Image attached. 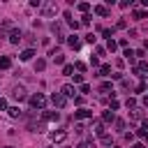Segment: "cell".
<instances>
[{
  "label": "cell",
  "instance_id": "obj_1",
  "mask_svg": "<svg viewBox=\"0 0 148 148\" xmlns=\"http://www.w3.org/2000/svg\"><path fill=\"white\" fill-rule=\"evenodd\" d=\"M28 102H30V106H32V109L42 111V109L46 106V95H44V92H35V95H30V97H28Z\"/></svg>",
  "mask_w": 148,
  "mask_h": 148
},
{
  "label": "cell",
  "instance_id": "obj_2",
  "mask_svg": "<svg viewBox=\"0 0 148 148\" xmlns=\"http://www.w3.org/2000/svg\"><path fill=\"white\" fill-rule=\"evenodd\" d=\"M39 12H42V16H44V18H51V16H56V14H58V5H56V2H42Z\"/></svg>",
  "mask_w": 148,
  "mask_h": 148
},
{
  "label": "cell",
  "instance_id": "obj_3",
  "mask_svg": "<svg viewBox=\"0 0 148 148\" xmlns=\"http://www.w3.org/2000/svg\"><path fill=\"white\" fill-rule=\"evenodd\" d=\"M12 97L16 102H23V99H28V92H25L23 86H12Z\"/></svg>",
  "mask_w": 148,
  "mask_h": 148
},
{
  "label": "cell",
  "instance_id": "obj_4",
  "mask_svg": "<svg viewBox=\"0 0 148 148\" xmlns=\"http://www.w3.org/2000/svg\"><path fill=\"white\" fill-rule=\"evenodd\" d=\"M51 104H53L56 109H62V106L67 104V97H65L62 92H53V95H51Z\"/></svg>",
  "mask_w": 148,
  "mask_h": 148
},
{
  "label": "cell",
  "instance_id": "obj_5",
  "mask_svg": "<svg viewBox=\"0 0 148 148\" xmlns=\"http://www.w3.org/2000/svg\"><path fill=\"white\" fill-rule=\"evenodd\" d=\"M51 141H53V143H62V141H67V132H65V130H56V132H51Z\"/></svg>",
  "mask_w": 148,
  "mask_h": 148
},
{
  "label": "cell",
  "instance_id": "obj_6",
  "mask_svg": "<svg viewBox=\"0 0 148 148\" xmlns=\"http://www.w3.org/2000/svg\"><path fill=\"white\" fill-rule=\"evenodd\" d=\"M86 118H92V111H90V109H79V111H74V120H86Z\"/></svg>",
  "mask_w": 148,
  "mask_h": 148
},
{
  "label": "cell",
  "instance_id": "obj_7",
  "mask_svg": "<svg viewBox=\"0 0 148 148\" xmlns=\"http://www.w3.org/2000/svg\"><path fill=\"white\" fill-rule=\"evenodd\" d=\"M21 39H23V30H18V28H14V30L9 32V42H12V44H18Z\"/></svg>",
  "mask_w": 148,
  "mask_h": 148
},
{
  "label": "cell",
  "instance_id": "obj_8",
  "mask_svg": "<svg viewBox=\"0 0 148 148\" xmlns=\"http://www.w3.org/2000/svg\"><path fill=\"white\" fill-rule=\"evenodd\" d=\"M32 56H35V49H32V46H28V49H23V51L18 53V58H21L23 62H28V60H32Z\"/></svg>",
  "mask_w": 148,
  "mask_h": 148
},
{
  "label": "cell",
  "instance_id": "obj_9",
  "mask_svg": "<svg viewBox=\"0 0 148 148\" xmlns=\"http://www.w3.org/2000/svg\"><path fill=\"white\" fill-rule=\"evenodd\" d=\"M60 92H62V95H65V97L69 99V97H74V92H76V88H74L72 83H65V86L60 88Z\"/></svg>",
  "mask_w": 148,
  "mask_h": 148
},
{
  "label": "cell",
  "instance_id": "obj_10",
  "mask_svg": "<svg viewBox=\"0 0 148 148\" xmlns=\"http://www.w3.org/2000/svg\"><path fill=\"white\" fill-rule=\"evenodd\" d=\"M102 123H104V125H109V123H116V113H113L111 109H106V111L102 113Z\"/></svg>",
  "mask_w": 148,
  "mask_h": 148
},
{
  "label": "cell",
  "instance_id": "obj_11",
  "mask_svg": "<svg viewBox=\"0 0 148 148\" xmlns=\"http://www.w3.org/2000/svg\"><path fill=\"white\" fill-rule=\"evenodd\" d=\"M92 130H95V136H99V139L106 134V125L104 123H92Z\"/></svg>",
  "mask_w": 148,
  "mask_h": 148
},
{
  "label": "cell",
  "instance_id": "obj_12",
  "mask_svg": "<svg viewBox=\"0 0 148 148\" xmlns=\"http://www.w3.org/2000/svg\"><path fill=\"white\" fill-rule=\"evenodd\" d=\"M28 130H30V132H44V120H39V123L30 120V123H28Z\"/></svg>",
  "mask_w": 148,
  "mask_h": 148
},
{
  "label": "cell",
  "instance_id": "obj_13",
  "mask_svg": "<svg viewBox=\"0 0 148 148\" xmlns=\"http://www.w3.org/2000/svg\"><path fill=\"white\" fill-rule=\"evenodd\" d=\"M92 12H95L97 16H109V7H106V5H95Z\"/></svg>",
  "mask_w": 148,
  "mask_h": 148
},
{
  "label": "cell",
  "instance_id": "obj_14",
  "mask_svg": "<svg viewBox=\"0 0 148 148\" xmlns=\"http://www.w3.org/2000/svg\"><path fill=\"white\" fill-rule=\"evenodd\" d=\"M58 118H60L58 111H44V113H42V120H44V123H46V120H58Z\"/></svg>",
  "mask_w": 148,
  "mask_h": 148
},
{
  "label": "cell",
  "instance_id": "obj_15",
  "mask_svg": "<svg viewBox=\"0 0 148 148\" xmlns=\"http://www.w3.org/2000/svg\"><path fill=\"white\" fill-rule=\"evenodd\" d=\"M67 44H69L72 49H81V39H79L76 35H69V37H67Z\"/></svg>",
  "mask_w": 148,
  "mask_h": 148
},
{
  "label": "cell",
  "instance_id": "obj_16",
  "mask_svg": "<svg viewBox=\"0 0 148 148\" xmlns=\"http://www.w3.org/2000/svg\"><path fill=\"white\" fill-rule=\"evenodd\" d=\"M97 76H111V65H99V69H97Z\"/></svg>",
  "mask_w": 148,
  "mask_h": 148
},
{
  "label": "cell",
  "instance_id": "obj_17",
  "mask_svg": "<svg viewBox=\"0 0 148 148\" xmlns=\"http://www.w3.org/2000/svg\"><path fill=\"white\" fill-rule=\"evenodd\" d=\"M12 67V58L9 56H0V69H9Z\"/></svg>",
  "mask_w": 148,
  "mask_h": 148
},
{
  "label": "cell",
  "instance_id": "obj_18",
  "mask_svg": "<svg viewBox=\"0 0 148 148\" xmlns=\"http://www.w3.org/2000/svg\"><path fill=\"white\" fill-rule=\"evenodd\" d=\"M74 148H97V146H95V139L90 136V139H86V141H81V143H79V146H74Z\"/></svg>",
  "mask_w": 148,
  "mask_h": 148
},
{
  "label": "cell",
  "instance_id": "obj_19",
  "mask_svg": "<svg viewBox=\"0 0 148 148\" xmlns=\"http://www.w3.org/2000/svg\"><path fill=\"white\" fill-rule=\"evenodd\" d=\"M7 30H9V32L14 30V21H12V18H5V21H2V35H5Z\"/></svg>",
  "mask_w": 148,
  "mask_h": 148
},
{
  "label": "cell",
  "instance_id": "obj_20",
  "mask_svg": "<svg viewBox=\"0 0 148 148\" xmlns=\"http://www.w3.org/2000/svg\"><path fill=\"white\" fill-rule=\"evenodd\" d=\"M123 56H125V60H127L130 65H134V60H136V56H134V51H132V49H125V53H123Z\"/></svg>",
  "mask_w": 148,
  "mask_h": 148
},
{
  "label": "cell",
  "instance_id": "obj_21",
  "mask_svg": "<svg viewBox=\"0 0 148 148\" xmlns=\"http://www.w3.org/2000/svg\"><path fill=\"white\" fill-rule=\"evenodd\" d=\"M7 113H9L12 118H21V116H23V111H21L18 106H9V109H7Z\"/></svg>",
  "mask_w": 148,
  "mask_h": 148
},
{
  "label": "cell",
  "instance_id": "obj_22",
  "mask_svg": "<svg viewBox=\"0 0 148 148\" xmlns=\"http://www.w3.org/2000/svg\"><path fill=\"white\" fill-rule=\"evenodd\" d=\"M99 92H104V95H106V92H111V95H113V86H111L109 81H104V83L99 86Z\"/></svg>",
  "mask_w": 148,
  "mask_h": 148
},
{
  "label": "cell",
  "instance_id": "obj_23",
  "mask_svg": "<svg viewBox=\"0 0 148 148\" xmlns=\"http://www.w3.org/2000/svg\"><path fill=\"white\" fill-rule=\"evenodd\" d=\"M51 30H53V32L58 35V39H60V42L65 39V37H62V32H60V30H62V28H60V23H51Z\"/></svg>",
  "mask_w": 148,
  "mask_h": 148
},
{
  "label": "cell",
  "instance_id": "obj_24",
  "mask_svg": "<svg viewBox=\"0 0 148 148\" xmlns=\"http://www.w3.org/2000/svg\"><path fill=\"white\" fill-rule=\"evenodd\" d=\"M130 118H132V120H141V118H143V111H141V109H132Z\"/></svg>",
  "mask_w": 148,
  "mask_h": 148
},
{
  "label": "cell",
  "instance_id": "obj_25",
  "mask_svg": "<svg viewBox=\"0 0 148 148\" xmlns=\"http://www.w3.org/2000/svg\"><path fill=\"white\" fill-rule=\"evenodd\" d=\"M113 125H116V130H118V132H125V127H127V123H125L123 118H116V123H113Z\"/></svg>",
  "mask_w": 148,
  "mask_h": 148
},
{
  "label": "cell",
  "instance_id": "obj_26",
  "mask_svg": "<svg viewBox=\"0 0 148 148\" xmlns=\"http://www.w3.org/2000/svg\"><path fill=\"white\" fill-rule=\"evenodd\" d=\"M132 16H134V18H148V12H146V9H134Z\"/></svg>",
  "mask_w": 148,
  "mask_h": 148
},
{
  "label": "cell",
  "instance_id": "obj_27",
  "mask_svg": "<svg viewBox=\"0 0 148 148\" xmlns=\"http://www.w3.org/2000/svg\"><path fill=\"white\" fill-rule=\"evenodd\" d=\"M113 32H116V28H102V35L106 37V42H109V39L113 37Z\"/></svg>",
  "mask_w": 148,
  "mask_h": 148
},
{
  "label": "cell",
  "instance_id": "obj_28",
  "mask_svg": "<svg viewBox=\"0 0 148 148\" xmlns=\"http://www.w3.org/2000/svg\"><path fill=\"white\" fill-rule=\"evenodd\" d=\"M44 67H46V60H35V72H44Z\"/></svg>",
  "mask_w": 148,
  "mask_h": 148
},
{
  "label": "cell",
  "instance_id": "obj_29",
  "mask_svg": "<svg viewBox=\"0 0 148 148\" xmlns=\"http://www.w3.org/2000/svg\"><path fill=\"white\" fill-rule=\"evenodd\" d=\"M116 49H118V42H116V39H109V42H106V51H111V53H113Z\"/></svg>",
  "mask_w": 148,
  "mask_h": 148
},
{
  "label": "cell",
  "instance_id": "obj_30",
  "mask_svg": "<svg viewBox=\"0 0 148 148\" xmlns=\"http://www.w3.org/2000/svg\"><path fill=\"white\" fill-rule=\"evenodd\" d=\"M62 74L65 76H74V65H65L62 67Z\"/></svg>",
  "mask_w": 148,
  "mask_h": 148
},
{
  "label": "cell",
  "instance_id": "obj_31",
  "mask_svg": "<svg viewBox=\"0 0 148 148\" xmlns=\"http://www.w3.org/2000/svg\"><path fill=\"white\" fill-rule=\"evenodd\" d=\"M76 9H79V12H83V14H88L90 5H88V2H79V5H76Z\"/></svg>",
  "mask_w": 148,
  "mask_h": 148
},
{
  "label": "cell",
  "instance_id": "obj_32",
  "mask_svg": "<svg viewBox=\"0 0 148 148\" xmlns=\"http://www.w3.org/2000/svg\"><path fill=\"white\" fill-rule=\"evenodd\" d=\"M109 109H111V111H116V109H120V102L111 97V99H109Z\"/></svg>",
  "mask_w": 148,
  "mask_h": 148
},
{
  "label": "cell",
  "instance_id": "obj_33",
  "mask_svg": "<svg viewBox=\"0 0 148 148\" xmlns=\"http://www.w3.org/2000/svg\"><path fill=\"white\" fill-rule=\"evenodd\" d=\"M134 92H146V81L136 83V86H134Z\"/></svg>",
  "mask_w": 148,
  "mask_h": 148
},
{
  "label": "cell",
  "instance_id": "obj_34",
  "mask_svg": "<svg viewBox=\"0 0 148 148\" xmlns=\"http://www.w3.org/2000/svg\"><path fill=\"white\" fill-rule=\"evenodd\" d=\"M90 18H92L90 14H83V16H81V25H90Z\"/></svg>",
  "mask_w": 148,
  "mask_h": 148
},
{
  "label": "cell",
  "instance_id": "obj_35",
  "mask_svg": "<svg viewBox=\"0 0 148 148\" xmlns=\"http://www.w3.org/2000/svg\"><path fill=\"white\" fill-rule=\"evenodd\" d=\"M74 67H76L79 72H86V69H88V67H86V62H81V60H76V62H74Z\"/></svg>",
  "mask_w": 148,
  "mask_h": 148
},
{
  "label": "cell",
  "instance_id": "obj_36",
  "mask_svg": "<svg viewBox=\"0 0 148 148\" xmlns=\"http://www.w3.org/2000/svg\"><path fill=\"white\" fill-rule=\"evenodd\" d=\"M79 92L88 95V92H90V86H88V83H81V86H79Z\"/></svg>",
  "mask_w": 148,
  "mask_h": 148
},
{
  "label": "cell",
  "instance_id": "obj_37",
  "mask_svg": "<svg viewBox=\"0 0 148 148\" xmlns=\"http://www.w3.org/2000/svg\"><path fill=\"white\" fill-rule=\"evenodd\" d=\"M125 104H127V109H136V99H134V97H127Z\"/></svg>",
  "mask_w": 148,
  "mask_h": 148
},
{
  "label": "cell",
  "instance_id": "obj_38",
  "mask_svg": "<svg viewBox=\"0 0 148 148\" xmlns=\"http://www.w3.org/2000/svg\"><path fill=\"white\" fill-rule=\"evenodd\" d=\"M86 42H88V44H95V42H97V37H95L92 32H88V35H86Z\"/></svg>",
  "mask_w": 148,
  "mask_h": 148
},
{
  "label": "cell",
  "instance_id": "obj_39",
  "mask_svg": "<svg viewBox=\"0 0 148 148\" xmlns=\"http://www.w3.org/2000/svg\"><path fill=\"white\" fill-rule=\"evenodd\" d=\"M90 65H92V67H97V69H99V58H97V56H90Z\"/></svg>",
  "mask_w": 148,
  "mask_h": 148
},
{
  "label": "cell",
  "instance_id": "obj_40",
  "mask_svg": "<svg viewBox=\"0 0 148 148\" xmlns=\"http://www.w3.org/2000/svg\"><path fill=\"white\" fill-rule=\"evenodd\" d=\"M99 141H102V143H104V146H111V136H109V134H104V136H102V139H99Z\"/></svg>",
  "mask_w": 148,
  "mask_h": 148
},
{
  "label": "cell",
  "instance_id": "obj_41",
  "mask_svg": "<svg viewBox=\"0 0 148 148\" xmlns=\"http://www.w3.org/2000/svg\"><path fill=\"white\" fill-rule=\"evenodd\" d=\"M7 109H9V106H7V99L0 97V111H7Z\"/></svg>",
  "mask_w": 148,
  "mask_h": 148
},
{
  "label": "cell",
  "instance_id": "obj_42",
  "mask_svg": "<svg viewBox=\"0 0 148 148\" xmlns=\"http://www.w3.org/2000/svg\"><path fill=\"white\" fill-rule=\"evenodd\" d=\"M118 46H123V49H127V37H120V39H118Z\"/></svg>",
  "mask_w": 148,
  "mask_h": 148
},
{
  "label": "cell",
  "instance_id": "obj_43",
  "mask_svg": "<svg viewBox=\"0 0 148 148\" xmlns=\"http://www.w3.org/2000/svg\"><path fill=\"white\" fill-rule=\"evenodd\" d=\"M74 83L81 86V83H83V74H74Z\"/></svg>",
  "mask_w": 148,
  "mask_h": 148
},
{
  "label": "cell",
  "instance_id": "obj_44",
  "mask_svg": "<svg viewBox=\"0 0 148 148\" xmlns=\"http://www.w3.org/2000/svg\"><path fill=\"white\" fill-rule=\"evenodd\" d=\"M97 56H106V49H102V46H97V51H95Z\"/></svg>",
  "mask_w": 148,
  "mask_h": 148
},
{
  "label": "cell",
  "instance_id": "obj_45",
  "mask_svg": "<svg viewBox=\"0 0 148 148\" xmlns=\"http://www.w3.org/2000/svg\"><path fill=\"white\" fill-rule=\"evenodd\" d=\"M134 56H139V58H146V51H143V49H139V51H134Z\"/></svg>",
  "mask_w": 148,
  "mask_h": 148
},
{
  "label": "cell",
  "instance_id": "obj_46",
  "mask_svg": "<svg viewBox=\"0 0 148 148\" xmlns=\"http://www.w3.org/2000/svg\"><path fill=\"white\" fill-rule=\"evenodd\" d=\"M130 148H146V146H143V143H132Z\"/></svg>",
  "mask_w": 148,
  "mask_h": 148
},
{
  "label": "cell",
  "instance_id": "obj_47",
  "mask_svg": "<svg viewBox=\"0 0 148 148\" xmlns=\"http://www.w3.org/2000/svg\"><path fill=\"white\" fill-rule=\"evenodd\" d=\"M143 106H146V109H148V95H146V97H143Z\"/></svg>",
  "mask_w": 148,
  "mask_h": 148
},
{
  "label": "cell",
  "instance_id": "obj_48",
  "mask_svg": "<svg viewBox=\"0 0 148 148\" xmlns=\"http://www.w3.org/2000/svg\"><path fill=\"white\" fill-rule=\"evenodd\" d=\"M143 141H148V134H146V139H143Z\"/></svg>",
  "mask_w": 148,
  "mask_h": 148
},
{
  "label": "cell",
  "instance_id": "obj_49",
  "mask_svg": "<svg viewBox=\"0 0 148 148\" xmlns=\"http://www.w3.org/2000/svg\"><path fill=\"white\" fill-rule=\"evenodd\" d=\"M2 148H12V146H2Z\"/></svg>",
  "mask_w": 148,
  "mask_h": 148
},
{
  "label": "cell",
  "instance_id": "obj_50",
  "mask_svg": "<svg viewBox=\"0 0 148 148\" xmlns=\"http://www.w3.org/2000/svg\"><path fill=\"white\" fill-rule=\"evenodd\" d=\"M113 148H120V146H113Z\"/></svg>",
  "mask_w": 148,
  "mask_h": 148
}]
</instances>
